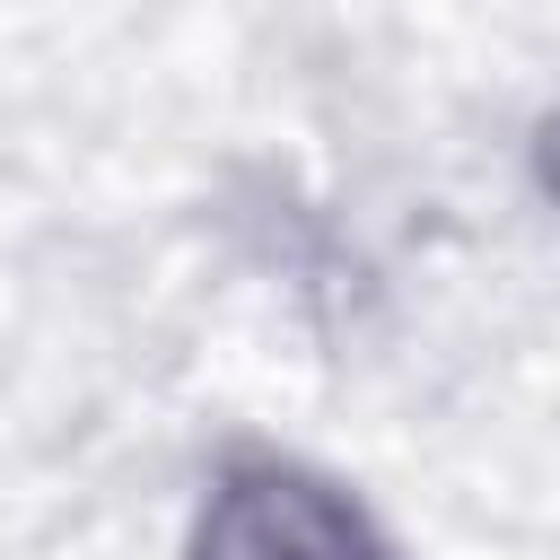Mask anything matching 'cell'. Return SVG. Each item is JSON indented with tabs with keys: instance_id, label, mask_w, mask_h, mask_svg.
I'll use <instances>...</instances> for the list:
<instances>
[{
	"instance_id": "obj_1",
	"label": "cell",
	"mask_w": 560,
	"mask_h": 560,
	"mask_svg": "<svg viewBox=\"0 0 560 560\" xmlns=\"http://www.w3.org/2000/svg\"><path fill=\"white\" fill-rule=\"evenodd\" d=\"M210 560H368L359 534L298 481H262V490H236L219 508V542Z\"/></svg>"
}]
</instances>
